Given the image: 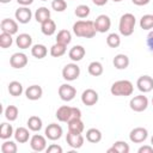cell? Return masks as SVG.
Listing matches in <instances>:
<instances>
[{
  "mask_svg": "<svg viewBox=\"0 0 153 153\" xmlns=\"http://www.w3.org/2000/svg\"><path fill=\"white\" fill-rule=\"evenodd\" d=\"M73 32L76 37L92 38L97 33L96 27H94V22H92V20H78L73 24Z\"/></svg>",
  "mask_w": 153,
  "mask_h": 153,
  "instance_id": "cell-1",
  "label": "cell"
},
{
  "mask_svg": "<svg viewBox=\"0 0 153 153\" xmlns=\"http://www.w3.org/2000/svg\"><path fill=\"white\" fill-rule=\"evenodd\" d=\"M110 92H111L112 96L127 97V96H131L133 94L134 86H133L131 81H129V80H117L111 85Z\"/></svg>",
  "mask_w": 153,
  "mask_h": 153,
  "instance_id": "cell-2",
  "label": "cell"
},
{
  "mask_svg": "<svg viewBox=\"0 0 153 153\" xmlns=\"http://www.w3.org/2000/svg\"><path fill=\"white\" fill-rule=\"evenodd\" d=\"M135 24H136L135 16L133 13H124L120 18V23H118L120 33L122 36H126V37L133 35L134 29H135Z\"/></svg>",
  "mask_w": 153,
  "mask_h": 153,
  "instance_id": "cell-3",
  "label": "cell"
},
{
  "mask_svg": "<svg viewBox=\"0 0 153 153\" xmlns=\"http://www.w3.org/2000/svg\"><path fill=\"white\" fill-rule=\"evenodd\" d=\"M129 106L133 111L135 112H142L147 109L148 106V98L143 94H139V96H135L130 99L129 102Z\"/></svg>",
  "mask_w": 153,
  "mask_h": 153,
  "instance_id": "cell-4",
  "label": "cell"
},
{
  "mask_svg": "<svg viewBox=\"0 0 153 153\" xmlns=\"http://www.w3.org/2000/svg\"><path fill=\"white\" fill-rule=\"evenodd\" d=\"M80 75V67L76 63H67L62 69V78L67 81L76 80Z\"/></svg>",
  "mask_w": 153,
  "mask_h": 153,
  "instance_id": "cell-5",
  "label": "cell"
},
{
  "mask_svg": "<svg viewBox=\"0 0 153 153\" xmlns=\"http://www.w3.org/2000/svg\"><path fill=\"white\" fill-rule=\"evenodd\" d=\"M59 96L63 102H71L76 96V90L69 84H62L59 87Z\"/></svg>",
  "mask_w": 153,
  "mask_h": 153,
  "instance_id": "cell-6",
  "label": "cell"
},
{
  "mask_svg": "<svg viewBox=\"0 0 153 153\" xmlns=\"http://www.w3.org/2000/svg\"><path fill=\"white\" fill-rule=\"evenodd\" d=\"M94 27H96V31L97 32L105 33L111 27V19L106 14H100L94 20Z\"/></svg>",
  "mask_w": 153,
  "mask_h": 153,
  "instance_id": "cell-7",
  "label": "cell"
},
{
  "mask_svg": "<svg viewBox=\"0 0 153 153\" xmlns=\"http://www.w3.org/2000/svg\"><path fill=\"white\" fill-rule=\"evenodd\" d=\"M44 134H45V137L47 139H49L51 141H56V140H59L62 136L63 130H62V127L60 124H57V123H50L45 128Z\"/></svg>",
  "mask_w": 153,
  "mask_h": 153,
  "instance_id": "cell-8",
  "label": "cell"
},
{
  "mask_svg": "<svg viewBox=\"0 0 153 153\" xmlns=\"http://www.w3.org/2000/svg\"><path fill=\"white\" fill-rule=\"evenodd\" d=\"M98 99H99V96H98V93L93 88H86L81 93V102L86 106L96 105L97 102H98Z\"/></svg>",
  "mask_w": 153,
  "mask_h": 153,
  "instance_id": "cell-9",
  "label": "cell"
},
{
  "mask_svg": "<svg viewBox=\"0 0 153 153\" xmlns=\"http://www.w3.org/2000/svg\"><path fill=\"white\" fill-rule=\"evenodd\" d=\"M147 137H148V130L146 128H143V127H136L129 134V139L134 143H141Z\"/></svg>",
  "mask_w": 153,
  "mask_h": 153,
  "instance_id": "cell-10",
  "label": "cell"
},
{
  "mask_svg": "<svg viewBox=\"0 0 153 153\" xmlns=\"http://www.w3.org/2000/svg\"><path fill=\"white\" fill-rule=\"evenodd\" d=\"M30 147L35 152H42L47 149V140L43 135L35 134L30 139Z\"/></svg>",
  "mask_w": 153,
  "mask_h": 153,
  "instance_id": "cell-11",
  "label": "cell"
},
{
  "mask_svg": "<svg viewBox=\"0 0 153 153\" xmlns=\"http://www.w3.org/2000/svg\"><path fill=\"white\" fill-rule=\"evenodd\" d=\"M14 17L17 22H19L20 24H27L32 18V12L27 6H22L16 10Z\"/></svg>",
  "mask_w": 153,
  "mask_h": 153,
  "instance_id": "cell-12",
  "label": "cell"
},
{
  "mask_svg": "<svg viewBox=\"0 0 153 153\" xmlns=\"http://www.w3.org/2000/svg\"><path fill=\"white\" fill-rule=\"evenodd\" d=\"M136 86L142 93L151 92L153 90V78L149 75H141L136 81Z\"/></svg>",
  "mask_w": 153,
  "mask_h": 153,
  "instance_id": "cell-13",
  "label": "cell"
},
{
  "mask_svg": "<svg viewBox=\"0 0 153 153\" xmlns=\"http://www.w3.org/2000/svg\"><path fill=\"white\" fill-rule=\"evenodd\" d=\"M10 65L16 69L24 68L27 65V56L24 53H14L10 59Z\"/></svg>",
  "mask_w": 153,
  "mask_h": 153,
  "instance_id": "cell-14",
  "label": "cell"
},
{
  "mask_svg": "<svg viewBox=\"0 0 153 153\" xmlns=\"http://www.w3.org/2000/svg\"><path fill=\"white\" fill-rule=\"evenodd\" d=\"M66 141H67V143H68L69 147H72L74 149H78V148H80L84 145L85 139H84V136L81 134L68 131L67 135H66Z\"/></svg>",
  "mask_w": 153,
  "mask_h": 153,
  "instance_id": "cell-15",
  "label": "cell"
},
{
  "mask_svg": "<svg viewBox=\"0 0 153 153\" xmlns=\"http://www.w3.org/2000/svg\"><path fill=\"white\" fill-rule=\"evenodd\" d=\"M56 118L60 122H68L73 117V106L62 105L56 110Z\"/></svg>",
  "mask_w": 153,
  "mask_h": 153,
  "instance_id": "cell-16",
  "label": "cell"
},
{
  "mask_svg": "<svg viewBox=\"0 0 153 153\" xmlns=\"http://www.w3.org/2000/svg\"><path fill=\"white\" fill-rule=\"evenodd\" d=\"M0 29H1V32H7L11 35H14L18 32V24L16 20H13L11 18H5L0 23Z\"/></svg>",
  "mask_w": 153,
  "mask_h": 153,
  "instance_id": "cell-17",
  "label": "cell"
},
{
  "mask_svg": "<svg viewBox=\"0 0 153 153\" xmlns=\"http://www.w3.org/2000/svg\"><path fill=\"white\" fill-rule=\"evenodd\" d=\"M85 54H86V50L82 45H74L73 48H71V50L68 53V56L72 61L78 62V61H81L84 59Z\"/></svg>",
  "mask_w": 153,
  "mask_h": 153,
  "instance_id": "cell-18",
  "label": "cell"
},
{
  "mask_svg": "<svg viewBox=\"0 0 153 153\" xmlns=\"http://www.w3.org/2000/svg\"><path fill=\"white\" fill-rule=\"evenodd\" d=\"M42 94H43V90L38 85H31L25 90V96L30 100H37L42 97Z\"/></svg>",
  "mask_w": 153,
  "mask_h": 153,
  "instance_id": "cell-19",
  "label": "cell"
},
{
  "mask_svg": "<svg viewBox=\"0 0 153 153\" xmlns=\"http://www.w3.org/2000/svg\"><path fill=\"white\" fill-rule=\"evenodd\" d=\"M16 44L20 49H27L32 45V37L29 33H20L16 38Z\"/></svg>",
  "mask_w": 153,
  "mask_h": 153,
  "instance_id": "cell-20",
  "label": "cell"
},
{
  "mask_svg": "<svg viewBox=\"0 0 153 153\" xmlns=\"http://www.w3.org/2000/svg\"><path fill=\"white\" fill-rule=\"evenodd\" d=\"M112 63L116 69H126L129 66V57L126 54H117L114 57Z\"/></svg>",
  "mask_w": 153,
  "mask_h": 153,
  "instance_id": "cell-21",
  "label": "cell"
},
{
  "mask_svg": "<svg viewBox=\"0 0 153 153\" xmlns=\"http://www.w3.org/2000/svg\"><path fill=\"white\" fill-rule=\"evenodd\" d=\"M13 136H14V140H16L17 142H19V143H25V142H27L29 139H30V133H29V129H26V128H24V127H19V128H17V129L14 130Z\"/></svg>",
  "mask_w": 153,
  "mask_h": 153,
  "instance_id": "cell-22",
  "label": "cell"
},
{
  "mask_svg": "<svg viewBox=\"0 0 153 153\" xmlns=\"http://www.w3.org/2000/svg\"><path fill=\"white\" fill-rule=\"evenodd\" d=\"M68 124V131L71 133H76V134H81L85 129L84 122L81 121V118H74L67 122Z\"/></svg>",
  "mask_w": 153,
  "mask_h": 153,
  "instance_id": "cell-23",
  "label": "cell"
},
{
  "mask_svg": "<svg viewBox=\"0 0 153 153\" xmlns=\"http://www.w3.org/2000/svg\"><path fill=\"white\" fill-rule=\"evenodd\" d=\"M41 31L45 36H53L56 31V24L53 19H48L41 24Z\"/></svg>",
  "mask_w": 153,
  "mask_h": 153,
  "instance_id": "cell-24",
  "label": "cell"
},
{
  "mask_svg": "<svg viewBox=\"0 0 153 153\" xmlns=\"http://www.w3.org/2000/svg\"><path fill=\"white\" fill-rule=\"evenodd\" d=\"M129 149H130L129 145L126 141L118 140L112 145V147H110L108 149V153H112V152H115V153H129Z\"/></svg>",
  "mask_w": 153,
  "mask_h": 153,
  "instance_id": "cell-25",
  "label": "cell"
},
{
  "mask_svg": "<svg viewBox=\"0 0 153 153\" xmlns=\"http://www.w3.org/2000/svg\"><path fill=\"white\" fill-rule=\"evenodd\" d=\"M35 19H36V22L39 23V24L44 23L45 20L50 19V11H49L47 7H44V6L38 7V8L36 10V12H35Z\"/></svg>",
  "mask_w": 153,
  "mask_h": 153,
  "instance_id": "cell-26",
  "label": "cell"
},
{
  "mask_svg": "<svg viewBox=\"0 0 153 153\" xmlns=\"http://www.w3.org/2000/svg\"><path fill=\"white\" fill-rule=\"evenodd\" d=\"M48 54V49L44 44H35L31 47V55L36 59H43Z\"/></svg>",
  "mask_w": 153,
  "mask_h": 153,
  "instance_id": "cell-27",
  "label": "cell"
},
{
  "mask_svg": "<svg viewBox=\"0 0 153 153\" xmlns=\"http://www.w3.org/2000/svg\"><path fill=\"white\" fill-rule=\"evenodd\" d=\"M86 140L91 143H98L102 140V131L97 128H90L86 131Z\"/></svg>",
  "mask_w": 153,
  "mask_h": 153,
  "instance_id": "cell-28",
  "label": "cell"
},
{
  "mask_svg": "<svg viewBox=\"0 0 153 153\" xmlns=\"http://www.w3.org/2000/svg\"><path fill=\"white\" fill-rule=\"evenodd\" d=\"M87 71H88V74L90 75H92V76H99V75L103 74L104 68H103V65L99 61H92L88 65Z\"/></svg>",
  "mask_w": 153,
  "mask_h": 153,
  "instance_id": "cell-29",
  "label": "cell"
},
{
  "mask_svg": "<svg viewBox=\"0 0 153 153\" xmlns=\"http://www.w3.org/2000/svg\"><path fill=\"white\" fill-rule=\"evenodd\" d=\"M26 124L31 131H39L43 127V122L38 116H30Z\"/></svg>",
  "mask_w": 153,
  "mask_h": 153,
  "instance_id": "cell-30",
  "label": "cell"
},
{
  "mask_svg": "<svg viewBox=\"0 0 153 153\" xmlns=\"http://www.w3.org/2000/svg\"><path fill=\"white\" fill-rule=\"evenodd\" d=\"M66 50H67V45L62 44V43H55L54 45H51L50 48V55L53 57H61L66 54Z\"/></svg>",
  "mask_w": 153,
  "mask_h": 153,
  "instance_id": "cell-31",
  "label": "cell"
},
{
  "mask_svg": "<svg viewBox=\"0 0 153 153\" xmlns=\"http://www.w3.org/2000/svg\"><path fill=\"white\" fill-rule=\"evenodd\" d=\"M13 134H14L13 127L10 123H6V122L1 123V126H0V139L8 140Z\"/></svg>",
  "mask_w": 153,
  "mask_h": 153,
  "instance_id": "cell-32",
  "label": "cell"
},
{
  "mask_svg": "<svg viewBox=\"0 0 153 153\" xmlns=\"http://www.w3.org/2000/svg\"><path fill=\"white\" fill-rule=\"evenodd\" d=\"M72 41V33L68 31V30H60L57 32V36H56V42L57 43H62L65 45H68Z\"/></svg>",
  "mask_w": 153,
  "mask_h": 153,
  "instance_id": "cell-33",
  "label": "cell"
},
{
  "mask_svg": "<svg viewBox=\"0 0 153 153\" xmlns=\"http://www.w3.org/2000/svg\"><path fill=\"white\" fill-rule=\"evenodd\" d=\"M23 85L19 82V81H11L8 84V92L11 96L13 97H19L22 93H23Z\"/></svg>",
  "mask_w": 153,
  "mask_h": 153,
  "instance_id": "cell-34",
  "label": "cell"
},
{
  "mask_svg": "<svg viewBox=\"0 0 153 153\" xmlns=\"http://www.w3.org/2000/svg\"><path fill=\"white\" fill-rule=\"evenodd\" d=\"M18 114H19V111H18V108H17L16 105H8V106L5 109V112H4L6 120L10 121V122L16 121V120L18 118Z\"/></svg>",
  "mask_w": 153,
  "mask_h": 153,
  "instance_id": "cell-35",
  "label": "cell"
},
{
  "mask_svg": "<svg viewBox=\"0 0 153 153\" xmlns=\"http://www.w3.org/2000/svg\"><path fill=\"white\" fill-rule=\"evenodd\" d=\"M140 26L143 30H153V14H145L140 19Z\"/></svg>",
  "mask_w": 153,
  "mask_h": 153,
  "instance_id": "cell-36",
  "label": "cell"
},
{
  "mask_svg": "<svg viewBox=\"0 0 153 153\" xmlns=\"http://www.w3.org/2000/svg\"><path fill=\"white\" fill-rule=\"evenodd\" d=\"M106 44L110 47V48H118L120 44H121V37L118 33H109L108 37H106Z\"/></svg>",
  "mask_w": 153,
  "mask_h": 153,
  "instance_id": "cell-37",
  "label": "cell"
},
{
  "mask_svg": "<svg viewBox=\"0 0 153 153\" xmlns=\"http://www.w3.org/2000/svg\"><path fill=\"white\" fill-rule=\"evenodd\" d=\"M13 43V38H12V35L11 33H7V32H1L0 33V47L2 49H6V48H10Z\"/></svg>",
  "mask_w": 153,
  "mask_h": 153,
  "instance_id": "cell-38",
  "label": "cell"
},
{
  "mask_svg": "<svg viewBox=\"0 0 153 153\" xmlns=\"http://www.w3.org/2000/svg\"><path fill=\"white\" fill-rule=\"evenodd\" d=\"M17 143L11 140H5V142L1 145V152L2 153H16L17 152Z\"/></svg>",
  "mask_w": 153,
  "mask_h": 153,
  "instance_id": "cell-39",
  "label": "cell"
},
{
  "mask_svg": "<svg viewBox=\"0 0 153 153\" xmlns=\"http://www.w3.org/2000/svg\"><path fill=\"white\" fill-rule=\"evenodd\" d=\"M90 12H91V10H90V7L87 5H79V6H76V8L74 11L75 16L78 18H81V19L87 18L90 16Z\"/></svg>",
  "mask_w": 153,
  "mask_h": 153,
  "instance_id": "cell-40",
  "label": "cell"
},
{
  "mask_svg": "<svg viewBox=\"0 0 153 153\" xmlns=\"http://www.w3.org/2000/svg\"><path fill=\"white\" fill-rule=\"evenodd\" d=\"M51 8L56 12H63L67 8V2H66V0H53Z\"/></svg>",
  "mask_w": 153,
  "mask_h": 153,
  "instance_id": "cell-41",
  "label": "cell"
},
{
  "mask_svg": "<svg viewBox=\"0 0 153 153\" xmlns=\"http://www.w3.org/2000/svg\"><path fill=\"white\" fill-rule=\"evenodd\" d=\"M47 153H62V147L56 145V143H51L50 146L47 147Z\"/></svg>",
  "mask_w": 153,
  "mask_h": 153,
  "instance_id": "cell-42",
  "label": "cell"
},
{
  "mask_svg": "<svg viewBox=\"0 0 153 153\" xmlns=\"http://www.w3.org/2000/svg\"><path fill=\"white\" fill-rule=\"evenodd\" d=\"M146 44H147V47H148V50H149L151 53H153V30H151L149 33L147 35Z\"/></svg>",
  "mask_w": 153,
  "mask_h": 153,
  "instance_id": "cell-43",
  "label": "cell"
},
{
  "mask_svg": "<svg viewBox=\"0 0 153 153\" xmlns=\"http://www.w3.org/2000/svg\"><path fill=\"white\" fill-rule=\"evenodd\" d=\"M139 153H153V146H141L139 149H137Z\"/></svg>",
  "mask_w": 153,
  "mask_h": 153,
  "instance_id": "cell-44",
  "label": "cell"
},
{
  "mask_svg": "<svg viewBox=\"0 0 153 153\" xmlns=\"http://www.w3.org/2000/svg\"><path fill=\"white\" fill-rule=\"evenodd\" d=\"M149 1H151V0H131V2H133L134 5H136V6H145V5H147Z\"/></svg>",
  "mask_w": 153,
  "mask_h": 153,
  "instance_id": "cell-45",
  "label": "cell"
},
{
  "mask_svg": "<svg viewBox=\"0 0 153 153\" xmlns=\"http://www.w3.org/2000/svg\"><path fill=\"white\" fill-rule=\"evenodd\" d=\"M17 2L19 5H22V6H29V5H31L33 2V0H17Z\"/></svg>",
  "mask_w": 153,
  "mask_h": 153,
  "instance_id": "cell-46",
  "label": "cell"
},
{
  "mask_svg": "<svg viewBox=\"0 0 153 153\" xmlns=\"http://www.w3.org/2000/svg\"><path fill=\"white\" fill-rule=\"evenodd\" d=\"M92 2H93L96 6H104V5L108 2V0H92Z\"/></svg>",
  "mask_w": 153,
  "mask_h": 153,
  "instance_id": "cell-47",
  "label": "cell"
},
{
  "mask_svg": "<svg viewBox=\"0 0 153 153\" xmlns=\"http://www.w3.org/2000/svg\"><path fill=\"white\" fill-rule=\"evenodd\" d=\"M11 0H0V2L1 4H7V2H10Z\"/></svg>",
  "mask_w": 153,
  "mask_h": 153,
  "instance_id": "cell-48",
  "label": "cell"
},
{
  "mask_svg": "<svg viewBox=\"0 0 153 153\" xmlns=\"http://www.w3.org/2000/svg\"><path fill=\"white\" fill-rule=\"evenodd\" d=\"M114 2H121V1H123V0H112Z\"/></svg>",
  "mask_w": 153,
  "mask_h": 153,
  "instance_id": "cell-49",
  "label": "cell"
},
{
  "mask_svg": "<svg viewBox=\"0 0 153 153\" xmlns=\"http://www.w3.org/2000/svg\"><path fill=\"white\" fill-rule=\"evenodd\" d=\"M151 143H152V146H153V136H152V139H151Z\"/></svg>",
  "mask_w": 153,
  "mask_h": 153,
  "instance_id": "cell-50",
  "label": "cell"
},
{
  "mask_svg": "<svg viewBox=\"0 0 153 153\" xmlns=\"http://www.w3.org/2000/svg\"><path fill=\"white\" fill-rule=\"evenodd\" d=\"M152 105H153V97H152Z\"/></svg>",
  "mask_w": 153,
  "mask_h": 153,
  "instance_id": "cell-51",
  "label": "cell"
},
{
  "mask_svg": "<svg viewBox=\"0 0 153 153\" xmlns=\"http://www.w3.org/2000/svg\"><path fill=\"white\" fill-rule=\"evenodd\" d=\"M41 1H48V0H41Z\"/></svg>",
  "mask_w": 153,
  "mask_h": 153,
  "instance_id": "cell-52",
  "label": "cell"
}]
</instances>
